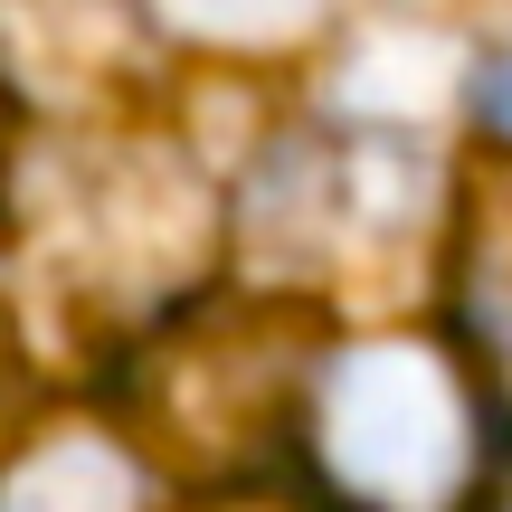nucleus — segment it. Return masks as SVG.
Returning a JSON list of instances; mask_svg holds the SVG:
<instances>
[{
	"mask_svg": "<svg viewBox=\"0 0 512 512\" xmlns=\"http://www.w3.org/2000/svg\"><path fill=\"white\" fill-rule=\"evenodd\" d=\"M332 332H342V313L247 285V275H219L181 313L133 332L86 399L114 408L181 494L275 475V465H294L304 389H313V361H323Z\"/></svg>",
	"mask_w": 512,
	"mask_h": 512,
	"instance_id": "1",
	"label": "nucleus"
},
{
	"mask_svg": "<svg viewBox=\"0 0 512 512\" xmlns=\"http://www.w3.org/2000/svg\"><path fill=\"white\" fill-rule=\"evenodd\" d=\"M0 247L38 256L57 294L105 323V351H124L228 275V181L171 133H86L57 162V209H10Z\"/></svg>",
	"mask_w": 512,
	"mask_h": 512,
	"instance_id": "2",
	"label": "nucleus"
},
{
	"mask_svg": "<svg viewBox=\"0 0 512 512\" xmlns=\"http://www.w3.org/2000/svg\"><path fill=\"white\" fill-rule=\"evenodd\" d=\"M456 162L389 124H285L228 181V275L342 313L389 247H437Z\"/></svg>",
	"mask_w": 512,
	"mask_h": 512,
	"instance_id": "3",
	"label": "nucleus"
},
{
	"mask_svg": "<svg viewBox=\"0 0 512 512\" xmlns=\"http://www.w3.org/2000/svg\"><path fill=\"white\" fill-rule=\"evenodd\" d=\"M484 456L494 418L437 323H342L323 342L294 427V475H313L342 512H465Z\"/></svg>",
	"mask_w": 512,
	"mask_h": 512,
	"instance_id": "4",
	"label": "nucleus"
},
{
	"mask_svg": "<svg viewBox=\"0 0 512 512\" xmlns=\"http://www.w3.org/2000/svg\"><path fill=\"white\" fill-rule=\"evenodd\" d=\"M437 342L465 361L494 437H512V162L503 152H456L446 181V219H437Z\"/></svg>",
	"mask_w": 512,
	"mask_h": 512,
	"instance_id": "5",
	"label": "nucleus"
},
{
	"mask_svg": "<svg viewBox=\"0 0 512 512\" xmlns=\"http://www.w3.org/2000/svg\"><path fill=\"white\" fill-rule=\"evenodd\" d=\"M171 29L152 0H0V76L29 114L67 95L76 114H114L152 86L143 57H162Z\"/></svg>",
	"mask_w": 512,
	"mask_h": 512,
	"instance_id": "6",
	"label": "nucleus"
},
{
	"mask_svg": "<svg viewBox=\"0 0 512 512\" xmlns=\"http://www.w3.org/2000/svg\"><path fill=\"white\" fill-rule=\"evenodd\" d=\"M171 503L181 484L95 399H67L0 437V512H171Z\"/></svg>",
	"mask_w": 512,
	"mask_h": 512,
	"instance_id": "7",
	"label": "nucleus"
},
{
	"mask_svg": "<svg viewBox=\"0 0 512 512\" xmlns=\"http://www.w3.org/2000/svg\"><path fill=\"white\" fill-rule=\"evenodd\" d=\"M332 10H342V0H152V19H162L171 38L238 48V57H275V48H294V38L323 29Z\"/></svg>",
	"mask_w": 512,
	"mask_h": 512,
	"instance_id": "8",
	"label": "nucleus"
},
{
	"mask_svg": "<svg viewBox=\"0 0 512 512\" xmlns=\"http://www.w3.org/2000/svg\"><path fill=\"white\" fill-rule=\"evenodd\" d=\"M171 512H342L313 475H294V465H275V475H238V484H200V494H181Z\"/></svg>",
	"mask_w": 512,
	"mask_h": 512,
	"instance_id": "9",
	"label": "nucleus"
},
{
	"mask_svg": "<svg viewBox=\"0 0 512 512\" xmlns=\"http://www.w3.org/2000/svg\"><path fill=\"white\" fill-rule=\"evenodd\" d=\"M465 143L512 162V29L475 57V67H465Z\"/></svg>",
	"mask_w": 512,
	"mask_h": 512,
	"instance_id": "10",
	"label": "nucleus"
},
{
	"mask_svg": "<svg viewBox=\"0 0 512 512\" xmlns=\"http://www.w3.org/2000/svg\"><path fill=\"white\" fill-rule=\"evenodd\" d=\"M38 152V114L10 95V76H0V228H10V200H19V171H29Z\"/></svg>",
	"mask_w": 512,
	"mask_h": 512,
	"instance_id": "11",
	"label": "nucleus"
},
{
	"mask_svg": "<svg viewBox=\"0 0 512 512\" xmlns=\"http://www.w3.org/2000/svg\"><path fill=\"white\" fill-rule=\"evenodd\" d=\"M465 512H512V437H494V456H484V484Z\"/></svg>",
	"mask_w": 512,
	"mask_h": 512,
	"instance_id": "12",
	"label": "nucleus"
}]
</instances>
